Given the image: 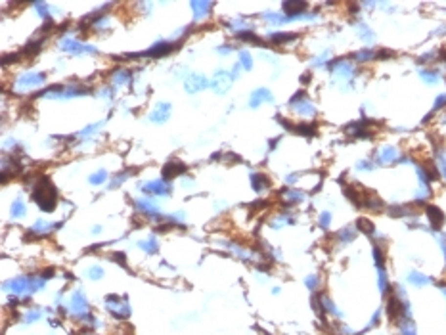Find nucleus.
<instances>
[{"label":"nucleus","mask_w":446,"mask_h":335,"mask_svg":"<svg viewBox=\"0 0 446 335\" xmlns=\"http://www.w3.org/2000/svg\"><path fill=\"white\" fill-rule=\"evenodd\" d=\"M43 48V41H33V43H29V45L23 48V54H27V56H35V54H39V50Z\"/></svg>","instance_id":"nucleus-30"},{"label":"nucleus","mask_w":446,"mask_h":335,"mask_svg":"<svg viewBox=\"0 0 446 335\" xmlns=\"http://www.w3.org/2000/svg\"><path fill=\"white\" fill-rule=\"evenodd\" d=\"M87 276H89L90 280H100V278L104 276V270L100 267H90L89 270H87Z\"/></svg>","instance_id":"nucleus-34"},{"label":"nucleus","mask_w":446,"mask_h":335,"mask_svg":"<svg viewBox=\"0 0 446 335\" xmlns=\"http://www.w3.org/2000/svg\"><path fill=\"white\" fill-rule=\"evenodd\" d=\"M291 133L303 134V136H314L316 134V125L314 123H299V125H293Z\"/></svg>","instance_id":"nucleus-19"},{"label":"nucleus","mask_w":446,"mask_h":335,"mask_svg":"<svg viewBox=\"0 0 446 335\" xmlns=\"http://www.w3.org/2000/svg\"><path fill=\"white\" fill-rule=\"evenodd\" d=\"M192 10H194V18L196 20H203L213 10V4L211 2H192Z\"/></svg>","instance_id":"nucleus-16"},{"label":"nucleus","mask_w":446,"mask_h":335,"mask_svg":"<svg viewBox=\"0 0 446 335\" xmlns=\"http://www.w3.org/2000/svg\"><path fill=\"white\" fill-rule=\"evenodd\" d=\"M127 81H131V71H127V69L117 71L115 77H113V83H115V85H125Z\"/></svg>","instance_id":"nucleus-29"},{"label":"nucleus","mask_w":446,"mask_h":335,"mask_svg":"<svg viewBox=\"0 0 446 335\" xmlns=\"http://www.w3.org/2000/svg\"><path fill=\"white\" fill-rule=\"evenodd\" d=\"M81 335H94V334H92V332H83Z\"/></svg>","instance_id":"nucleus-47"},{"label":"nucleus","mask_w":446,"mask_h":335,"mask_svg":"<svg viewBox=\"0 0 446 335\" xmlns=\"http://www.w3.org/2000/svg\"><path fill=\"white\" fill-rule=\"evenodd\" d=\"M374 259H376V265H378V268L385 267V257H383V251H381L379 247H374Z\"/></svg>","instance_id":"nucleus-35"},{"label":"nucleus","mask_w":446,"mask_h":335,"mask_svg":"<svg viewBox=\"0 0 446 335\" xmlns=\"http://www.w3.org/2000/svg\"><path fill=\"white\" fill-rule=\"evenodd\" d=\"M89 309V299L85 297V293L81 290H77L71 295V311L75 314H83Z\"/></svg>","instance_id":"nucleus-10"},{"label":"nucleus","mask_w":446,"mask_h":335,"mask_svg":"<svg viewBox=\"0 0 446 335\" xmlns=\"http://www.w3.org/2000/svg\"><path fill=\"white\" fill-rule=\"evenodd\" d=\"M399 159V150L397 148H383L379 154H378V163L379 165H387V163H395Z\"/></svg>","instance_id":"nucleus-15"},{"label":"nucleus","mask_w":446,"mask_h":335,"mask_svg":"<svg viewBox=\"0 0 446 335\" xmlns=\"http://www.w3.org/2000/svg\"><path fill=\"white\" fill-rule=\"evenodd\" d=\"M425 213H427V219H429V223L433 226V230H439V228L443 226V223H445V213H443L439 207L427 205V207H425Z\"/></svg>","instance_id":"nucleus-9"},{"label":"nucleus","mask_w":446,"mask_h":335,"mask_svg":"<svg viewBox=\"0 0 446 335\" xmlns=\"http://www.w3.org/2000/svg\"><path fill=\"white\" fill-rule=\"evenodd\" d=\"M330 223H332V215H330V213H322V215H320V226H322V228H328Z\"/></svg>","instance_id":"nucleus-39"},{"label":"nucleus","mask_w":446,"mask_h":335,"mask_svg":"<svg viewBox=\"0 0 446 335\" xmlns=\"http://www.w3.org/2000/svg\"><path fill=\"white\" fill-rule=\"evenodd\" d=\"M441 173L446 177V161H441Z\"/></svg>","instance_id":"nucleus-46"},{"label":"nucleus","mask_w":446,"mask_h":335,"mask_svg":"<svg viewBox=\"0 0 446 335\" xmlns=\"http://www.w3.org/2000/svg\"><path fill=\"white\" fill-rule=\"evenodd\" d=\"M357 228L360 230V232L368 234V236H374V232H376V228H374L372 221H368V219H364V217H360V219L357 221Z\"/></svg>","instance_id":"nucleus-22"},{"label":"nucleus","mask_w":446,"mask_h":335,"mask_svg":"<svg viewBox=\"0 0 446 335\" xmlns=\"http://www.w3.org/2000/svg\"><path fill=\"white\" fill-rule=\"evenodd\" d=\"M309 81H311V73H305V77H301V83H305V85H307Z\"/></svg>","instance_id":"nucleus-45"},{"label":"nucleus","mask_w":446,"mask_h":335,"mask_svg":"<svg viewBox=\"0 0 446 335\" xmlns=\"http://www.w3.org/2000/svg\"><path fill=\"white\" fill-rule=\"evenodd\" d=\"M282 198L288 203H299V201L305 200V194H301L297 190H286V192H282Z\"/></svg>","instance_id":"nucleus-23"},{"label":"nucleus","mask_w":446,"mask_h":335,"mask_svg":"<svg viewBox=\"0 0 446 335\" xmlns=\"http://www.w3.org/2000/svg\"><path fill=\"white\" fill-rule=\"evenodd\" d=\"M357 62H370V60H376L378 58V52H374V50H360V52H357L355 56H353Z\"/></svg>","instance_id":"nucleus-24"},{"label":"nucleus","mask_w":446,"mask_h":335,"mask_svg":"<svg viewBox=\"0 0 446 335\" xmlns=\"http://www.w3.org/2000/svg\"><path fill=\"white\" fill-rule=\"evenodd\" d=\"M136 207L140 209V213H144V215H154V217H157V207L156 203H152L150 200H142V201H136Z\"/></svg>","instance_id":"nucleus-20"},{"label":"nucleus","mask_w":446,"mask_h":335,"mask_svg":"<svg viewBox=\"0 0 446 335\" xmlns=\"http://www.w3.org/2000/svg\"><path fill=\"white\" fill-rule=\"evenodd\" d=\"M171 117V104H157L154 112L150 113L152 123H165Z\"/></svg>","instance_id":"nucleus-12"},{"label":"nucleus","mask_w":446,"mask_h":335,"mask_svg":"<svg viewBox=\"0 0 446 335\" xmlns=\"http://www.w3.org/2000/svg\"><path fill=\"white\" fill-rule=\"evenodd\" d=\"M140 247H142L146 253H150V255L157 253V242L156 240H146V242H140Z\"/></svg>","instance_id":"nucleus-33"},{"label":"nucleus","mask_w":446,"mask_h":335,"mask_svg":"<svg viewBox=\"0 0 446 335\" xmlns=\"http://www.w3.org/2000/svg\"><path fill=\"white\" fill-rule=\"evenodd\" d=\"M173 226L175 224H161V226H157V232H169Z\"/></svg>","instance_id":"nucleus-43"},{"label":"nucleus","mask_w":446,"mask_h":335,"mask_svg":"<svg viewBox=\"0 0 446 335\" xmlns=\"http://www.w3.org/2000/svg\"><path fill=\"white\" fill-rule=\"evenodd\" d=\"M31 198L39 205V209H43L45 213H52L56 209V203H58V190L45 177V179H39L33 194H31Z\"/></svg>","instance_id":"nucleus-1"},{"label":"nucleus","mask_w":446,"mask_h":335,"mask_svg":"<svg viewBox=\"0 0 446 335\" xmlns=\"http://www.w3.org/2000/svg\"><path fill=\"white\" fill-rule=\"evenodd\" d=\"M408 280H410V284H412V286H416V288H424V286H429V284L433 282L429 276L420 274V272H410Z\"/></svg>","instance_id":"nucleus-18"},{"label":"nucleus","mask_w":446,"mask_h":335,"mask_svg":"<svg viewBox=\"0 0 446 335\" xmlns=\"http://www.w3.org/2000/svg\"><path fill=\"white\" fill-rule=\"evenodd\" d=\"M422 79H424L425 83H429V85H437L441 81V77L435 71H422Z\"/></svg>","instance_id":"nucleus-31"},{"label":"nucleus","mask_w":446,"mask_h":335,"mask_svg":"<svg viewBox=\"0 0 446 335\" xmlns=\"http://www.w3.org/2000/svg\"><path fill=\"white\" fill-rule=\"evenodd\" d=\"M41 316V311H33V313L25 314V322H35Z\"/></svg>","instance_id":"nucleus-42"},{"label":"nucleus","mask_w":446,"mask_h":335,"mask_svg":"<svg viewBox=\"0 0 446 335\" xmlns=\"http://www.w3.org/2000/svg\"><path fill=\"white\" fill-rule=\"evenodd\" d=\"M446 106V94H441L439 98H437V102H435V112L437 110H443Z\"/></svg>","instance_id":"nucleus-41"},{"label":"nucleus","mask_w":446,"mask_h":335,"mask_svg":"<svg viewBox=\"0 0 446 335\" xmlns=\"http://www.w3.org/2000/svg\"><path fill=\"white\" fill-rule=\"evenodd\" d=\"M305 284H307V288L311 291H316L318 290V286H320V278H318V276H309V278L305 280Z\"/></svg>","instance_id":"nucleus-36"},{"label":"nucleus","mask_w":446,"mask_h":335,"mask_svg":"<svg viewBox=\"0 0 446 335\" xmlns=\"http://www.w3.org/2000/svg\"><path fill=\"white\" fill-rule=\"evenodd\" d=\"M240 66L244 67L245 71H251V69H253V58H251V54H249L247 50H242V52H240Z\"/></svg>","instance_id":"nucleus-26"},{"label":"nucleus","mask_w":446,"mask_h":335,"mask_svg":"<svg viewBox=\"0 0 446 335\" xmlns=\"http://www.w3.org/2000/svg\"><path fill=\"white\" fill-rule=\"evenodd\" d=\"M263 102H274V96H272V92H270V90H267V89L255 90V92L251 94V100H249L251 108H259Z\"/></svg>","instance_id":"nucleus-14"},{"label":"nucleus","mask_w":446,"mask_h":335,"mask_svg":"<svg viewBox=\"0 0 446 335\" xmlns=\"http://www.w3.org/2000/svg\"><path fill=\"white\" fill-rule=\"evenodd\" d=\"M106 301H108V309H110V311L113 313V316H117L119 320H121V318H127V316L131 314V309H129V305L121 303L117 295H110Z\"/></svg>","instance_id":"nucleus-5"},{"label":"nucleus","mask_w":446,"mask_h":335,"mask_svg":"<svg viewBox=\"0 0 446 335\" xmlns=\"http://www.w3.org/2000/svg\"><path fill=\"white\" fill-rule=\"evenodd\" d=\"M184 87H186V90H188L190 94H194V92H201V90H205L207 87H211V81H207V79H205L203 75H200V73H192V75L186 79Z\"/></svg>","instance_id":"nucleus-3"},{"label":"nucleus","mask_w":446,"mask_h":335,"mask_svg":"<svg viewBox=\"0 0 446 335\" xmlns=\"http://www.w3.org/2000/svg\"><path fill=\"white\" fill-rule=\"evenodd\" d=\"M62 50H66V52H69V54H96V48H92V46H87V45H81V43H77V41H71V39H66L64 43H62Z\"/></svg>","instance_id":"nucleus-8"},{"label":"nucleus","mask_w":446,"mask_h":335,"mask_svg":"<svg viewBox=\"0 0 446 335\" xmlns=\"http://www.w3.org/2000/svg\"><path fill=\"white\" fill-rule=\"evenodd\" d=\"M445 123H446V119H445Z\"/></svg>","instance_id":"nucleus-48"},{"label":"nucleus","mask_w":446,"mask_h":335,"mask_svg":"<svg viewBox=\"0 0 446 335\" xmlns=\"http://www.w3.org/2000/svg\"><path fill=\"white\" fill-rule=\"evenodd\" d=\"M25 211H27V207H25L23 200H16L12 203V207H10V213H12V217H16V219H18V217H23Z\"/></svg>","instance_id":"nucleus-25"},{"label":"nucleus","mask_w":446,"mask_h":335,"mask_svg":"<svg viewBox=\"0 0 446 335\" xmlns=\"http://www.w3.org/2000/svg\"><path fill=\"white\" fill-rule=\"evenodd\" d=\"M106 179H108V173H106V171H98V173H94V175L90 177L89 182L90 184H94V186H98V184H104Z\"/></svg>","instance_id":"nucleus-32"},{"label":"nucleus","mask_w":446,"mask_h":335,"mask_svg":"<svg viewBox=\"0 0 446 335\" xmlns=\"http://www.w3.org/2000/svg\"><path fill=\"white\" fill-rule=\"evenodd\" d=\"M358 169H366V171H370V169H372V165H370V163H366V161H360V163H358Z\"/></svg>","instance_id":"nucleus-44"},{"label":"nucleus","mask_w":446,"mask_h":335,"mask_svg":"<svg viewBox=\"0 0 446 335\" xmlns=\"http://www.w3.org/2000/svg\"><path fill=\"white\" fill-rule=\"evenodd\" d=\"M20 58H22V54H8V56H4V66H8L10 62L14 64V62H20Z\"/></svg>","instance_id":"nucleus-40"},{"label":"nucleus","mask_w":446,"mask_h":335,"mask_svg":"<svg viewBox=\"0 0 446 335\" xmlns=\"http://www.w3.org/2000/svg\"><path fill=\"white\" fill-rule=\"evenodd\" d=\"M142 190L150 196H169L171 194V186L167 180H154L142 186Z\"/></svg>","instance_id":"nucleus-4"},{"label":"nucleus","mask_w":446,"mask_h":335,"mask_svg":"<svg viewBox=\"0 0 446 335\" xmlns=\"http://www.w3.org/2000/svg\"><path fill=\"white\" fill-rule=\"evenodd\" d=\"M230 85H232V75L226 73V71H217L211 79V89L215 90L217 94H224L230 90Z\"/></svg>","instance_id":"nucleus-2"},{"label":"nucleus","mask_w":446,"mask_h":335,"mask_svg":"<svg viewBox=\"0 0 446 335\" xmlns=\"http://www.w3.org/2000/svg\"><path fill=\"white\" fill-rule=\"evenodd\" d=\"M45 81H46L45 73H29V75H22V77H20L18 85H20L22 89H25V87H39V85H43Z\"/></svg>","instance_id":"nucleus-13"},{"label":"nucleus","mask_w":446,"mask_h":335,"mask_svg":"<svg viewBox=\"0 0 446 335\" xmlns=\"http://www.w3.org/2000/svg\"><path fill=\"white\" fill-rule=\"evenodd\" d=\"M337 238H339L343 244H347V242H353V240H355V228H353V226H347L345 230H341V232L337 234Z\"/></svg>","instance_id":"nucleus-27"},{"label":"nucleus","mask_w":446,"mask_h":335,"mask_svg":"<svg viewBox=\"0 0 446 335\" xmlns=\"http://www.w3.org/2000/svg\"><path fill=\"white\" fill-rule=\"evenodd\" d=\"M295 39H297L295 33H274V35H270V41L274 45H286V43H291Z\"/></svg>","instance_id":"nucleus-21"},{"label":"nucleus","mask_w":446,"mask_h":335,"mask_svg":"<svg viewBox=\"0 0 446 335\" xmlns=\"http://www.w3.org/2000/svg\"><path fill=\"white\" fill-rule=\"evenodd\" d=\"M60 226H62V223L50 224V223H46V221H39V223L29 230V238H43V236L50 234L52 230H56V228H60Z\"/></svg>","instance_id":"nucleus-11"},{"label":"nucleus","mask_w":446,"mask_h":335,"mask_svg":"<svg viewBox=\"0 0 446 335\" xmlns=\"http://www.w3.org/2000/svg\"><path fill=\"white\" fill-rule=\"evenodd\" d=\"M360 37H362L366 43H372V41H374V33H372L366 25H362V27H360Z\"/></svg>","instance_id":"nucleus-37"},{"label":"nucleus","mask_w":446,"mask_h":335,"mask_svg":"<svg viewBox=\"0 0 446 335\" xmlns=\"http://www.w3.org/2000/svg\"><path fill=\"white\" fill-rule=\"evenodd\" d=\"M112 259L115 263H119L121 267L127 268V257H125V253H112Z\"/></svg>","instance_id":"nucleus-38"},{"label":"nucleus","mask_w":446,"mask_h":335,"mask_svg":"<svg viewBox=\"0 0 446 335\" xmlns=\"http://www.w3.org/2000/svg\"><path fill=\"white\" fill-rule=\"evenodd\" d=\"M180 46V43H157L152 50L144 52V54H138V56H150V58H161V56H167L171 54L173 50H177Z\"/></svg>","instance_id":"nucleus-6"},{"label":"nucleus","mask_w":446,"mask_h":335,"mask_svg":"<svg viewBox=\"0 0 446 335\" xmlns=\"http://www.w3.org/2000/svg\"><path fill=\"white\" fill-rule=\"evenodd\" d=\"M251 182H253V190H255V192H263V190L270 188V179H268L267 175H263V173L253 175V177H251Z\"/></svg>","instance_id":"nucleus-17"},{"label":"nucleus","mask_w":446,"mask_h":335,"mask_svg":"<svg viewBox=\"0 0 446 335\" xmlns=\"http://www.w3.org/2000/svg\"><path fill=\"white\" fill-rule=\"evenodd\" d=\"M188 169H186V165L184 163H180V161H169V163H165V167H163V180H171V179H177V177H180V175H184Z\"/></svg>","instance_id":"nucleus-7"},{"label":"nucleus","mask_w":446,"mask_h":335,"mask_svg":"<svg viewBox=\"0 0 446 335\" xmlns=\"http://www.w3.org/2000/svg\"><path fill=\"white\" fill-rule=\"evenodd\" d=\"M238 39H242V41H249V43H255V45H259V46H265V43H263L257 35H253L251 31H242V33H238Z\"/></svg>","instance_id":"nucleus-28"}]
</instances>
